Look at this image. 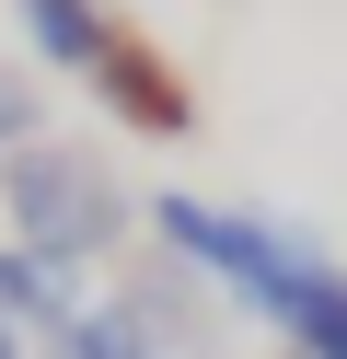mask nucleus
Returning <instances> with one entry per match:
<instances>
[{"label": "nucleus", "mask_w": 347, "mask_h": 359, "mask_svg": "<svg viewBox=\"0 0 347 359\" xmlns=\"http://www.w3.org/2000/svg\"><path fill=\"white\" fill-rule=\"evenodd\" d=\"M35 116H46V104H35V81H23V70H0V163H12V151H35Z\"/></svg>", "instance_id": "obj_9"}, {"label": "nucleus", "mask_w": 347, "mask_h": 359, "mask_svg": "<svg viewBox=\"0 0 347 359\" xmlns=\"http://www.w3.org/2000/svg\"><path fill=\"white\" fill-rule=\"evenodd\" d=\"M151 243L185 255L231 313H254V325H290L301 255H313V232H290V220H266V209H220V197H197V186L151 197Z\"/></svg>", "instance_id": "obj_1"}, {"label": "nucleus", "mask_w": 347, "mask_h": 359, "mask_svg": "<svg viewBox=\"0 0 347 359\" xmlns=\"http://www.w3.org/2000/svg\"><path fill=\"white\" fill-rule=\"evenodd\" d=\"M278 336H290V359H347V266L324 243L301 255V290H290V325Z\"/></svg>", "instance_id": "obj_7"}, {"label": "nucleus", "mask_w": 347, "mask_h": 359, "mask_svg": "<svg viewBox=\"0 0 347 359\" xmlns=\"http://www.w3.org/2000/svg\"><path fill=\"white\" fill-rule=\"evenodd\" d=\"M0 209H12V243H23V255L69 266V278L128 243V186H116L104 151H81V140L12 151V163H0Z\"/></svg>", "instance_id": "obj_2"}, {"label": "nucleus", "mask_w": 347, "mask_h": 359, "mask_svg": "<svg viewBox=\"0 0 347 359\" xmlns=\"http://www.w3.org/2000/svg\"><path fill=\"white\" fill-rule=\"evenodd\" d=\"M46 359H162V348L139 336V313H128V302L104 290V302H81V313H69V336H58Z\"/></svg>", "instance_id": "obj_8"}, {"label": "nucleus", "mask_w": 347, "mask_h": 359, "mask_svg": "<svg viewBox=\"0 0 347 359\" xmlns=\"http://www.w3.org/2000/svg\"><path fill=\"white\" fill-rule=\"evenodd\" d=\"M0 359H35V336H23V325H0Z\"/></svg>", "instance_id": "obj_10"}, {"label": "nucleus", "mask_w": 347, "mask_h": 359, "mask_svg": "<svg viewBox=\"0 0 347 359\" xmlns=\"http://www.w3.org/2000/svg\"><path fill=\"white\" fill-rule=\"evenodd\" d=\"M12 24H23V47H35L46 70L93 81V70H104V47H116V24H128V12H104V0H12Z\"/></svg>", "instance_id": "obj_5"}, {"label": "nucleus", "mask_w": 347, "mask_h": 359, "mask_svg": "<svg viewBox=\"0 0 347 359\" xmlns=\"http://www.w3.org/2000/svg\"><path fill=\"white\" fill-rule=\"evenodd\" d=\"M69 313H81V278H69V266H46V255H23V243H0V325H23V336H46V348H58Z\"/></svg>", "instance_id": "obj_6"}, {"label": "nucleus", "mask_w": 347, "mask_h": 359, "mask_svg": "<svg viewBox=\"0 0 347 359\" xmlns=\"http://www.w3.org/2000/svg\"><path fill=\"white\" fill-rule=\"evenodd\" d=\"M116 302L139 313V336H151L162 359H208V325H220V313H208V278H197L185 255H162V243H151V255L116 278Z\"/></svg>", "instance_id": "obj_4"}, {"label": "nucleus", "mask_w": 347, "mask_h": 359, "mask_svg": "<svg viewBox=\"0 0 347 359\" xmlns=\"http://www.w3.org/2000/svg\"><path fill=\"white\" fill-rule=\"evenodd\" d=\"M93 93H104V116L139 128V140H197V81H185L139 24H116V47H104V70H93Z\"/></svg>", "instance_id": "obj_3"}]
</instances>
